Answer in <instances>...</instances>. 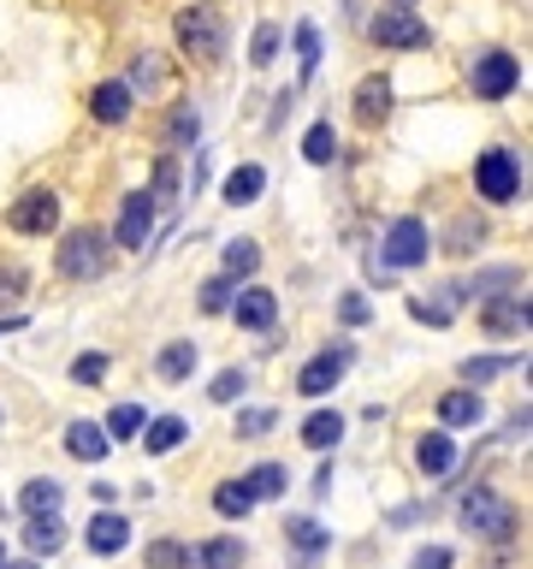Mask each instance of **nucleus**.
I'll return each mask as SVG.
<instances>
[{"label": "nucleus", "mask_w": 533, "mask_h": 569, "mask_svg": "<svg viewBox=\"0 0 533 569\" xmlns=\"http://www.w3.org/2000/svg\"><path fill=\"white\" fill-rule=\"evenodd\" d=\"M60 499H66V492H60V480H30V487L18 492V504L30 516H48V510H60Z\"/></svg>", "instance_id": "nucleus-27"}, {"label": "nucleus", "mask_w": 533, "mask_h": 569, "mask_svg": "<svg viewBox=\"0 0 533 569\" xmlns=\"http://www.w3.org/2000/svg\"><path fill=\"white\" fill-rule=\"evenodd\" d=\"M184 415H160V422H148V457H167L172 445H184Z\"/></svg>", "instance_id": "nucleus-22"}, {"label": "nucleus", "mask_w": 533, "mask_h": 569, "mask_svg": "<svg viewBox=\"0 0 533 569\" xmlns=\"http://www.w3.org/2000/svg\"><path fill=\"white\" fill-rule=\"evenodd\" d=\"M244 386H249V374L244 368H232V374H220V379H213V403H232V398H244Z\"/></svg>", "instance_id": "nucleus-38"}, {"label": "nucleus", "mask_w": 533, "mask_h": 569, "mask_svg": "<svg viewBox=\"0 0 533 569\" xmlns=\"http://www.w3.org/2000/svg\"><path fill=\"white\" fill-rule=\"evenodd\" d=\"M190 368H196V345H190V338H178V345H167V350L155 357V374H160V379H184Z\"/></svg>", "instance_id": "nucleus-25"}, {"label": "nucleus", "mask_w": 533, "mask_h": 569, "mask_svg": "<svg viewBox=\"0 0 533 569\" xmlns=\"http://www.w3.org/2000/svg\"><path fill=\"white\" fill-rule=\"evenodd\" d=\"M427 261V225L421 220H398L379 244V268H421Z\"/></svg>", "instance_id": "nucleus-6"}, {"label": "nucleus", "mask_w": 533, "mask_h": 569, "mask_svg": "<svg viewBox=\"0 0 533 569\" xmlns=\"http://www.w3.org/2000/svg\"><path fill=\"white\" fill-rule=\"evenodd\" d=\"M410 569H451V552H444V546H427V552H415Z\"/></svg>", "instance_id": "nucleus-42"}, {"label": "nucleus", "mask_w": 533, "mask_h": 569, "mask_svg": "<svg viewBox=\"0 0 533 569\" xmlns=\"http://www.w3.org/2000/svg\"><path fill=\"white\" fill-rule=\"evenodd\" d=\"M172 137L178 143H190V137H196V113H172Z\"/></svg>", "instance_id": "nucleus-46"}, {"label": "nucleus", "mask_w": 533, "mask_h": 569, "mask_svg": "<svg viewBox=\"0 0 533 569\" xmlns=\"http://www.w3.org/2000/svg\"><path fill=\"white\" fill-rule=\"evenodd\" d=\"M24 285H30V280H24V273H18V268H0V302H12V297H24Z\"/></svg>", "instance_id": "nucleus-41"}, {"label": "nucleus", "mask_w": 533, "mask_h": 569, "mask_svg": "<svg viewBox=\"0 0 533 569\" xmlns=\"http://www.w3.org/2000/svg\"><path fill=\"white\" fill-rule=\"evenodd\" d=\"M439 422L444 427H480V422H486V403H480V391H444V398H439Z\"/></svg>", "instance_id": "nucleus-13"}, {"label": "nucleus", "mask_w": 533, "mask_h": 569, "mask_svg": "<svg viewBox=\"0 0 533 569\" xmlns=\"http://www.w3.org/2000/svg\"><path fill=\"white\" fill-rule=\"evenodd\" d=\"M172 30H178V48H184L190 60H220L225 30H220V12L213 7H184Z\"/></svg>", "instance_id": "nucleus-2"}, {"label": "nucleus", "mask_w": 533, "mask_h": 569, "mask_svg": "<svg viewBox=\"0 0 533 569\" xmlns=\"http://www.w3.org/2000/svg\"><path fill=\"white\" fill-rule=\"evenodd\" d=\"M510 522L516 516H510V504H504L498 492L480 487V492H468L463 499V528L468 534H510Z\"/></svg>", "instance_id": "nucleus-7"}, {"label": "nucleus", "mask_w": 533, "mask_h": 569, "mask_svg": "<svg viewBox=\"0 0 533 569\" xmlns=\"http://www.w3.org/2000/svg\"><path fill=\"white\" fill-rule=\"evenodd\" d=\"M125 540H131V522L113 510H101L95 522H89V552H101V558H113V552H125Z\"/></svg>", "instance_id": "nucleus-16"}, {"label": "nucleus", "mask_w": 533, "mask_h": 569, "mask_svg": "<svg viewBox=\"0 0 533 569\" xmlns=\"http://www.w3.org/2000/svg\"><path fill=\"white\" fill-rule=\"evenodd\" d=\"M6 569H42V564H6Z\"/></svg>", "instance_id": "nucleus-47"}, {"label": "nucleus", "mask_w": 533, "mask_h": 569, "mask_svg": "<svg viewBox=\"0 0 533 569\" xmlns=\"http://www.w3.org/2000/svg\"><path fill=\"white\" fill-rule=\"evenodd\" d=\"M261 190H266V172L261 167H237L232 179H225V202H232V208H249Z\"/></svg>", "instance_id": "nucleus-21"}, {"label": "nucleus", "mask_w": 533, "mask_h": 569, "mask_svg": "<svg viewBox=\"0 0 533 569\" xmlns=\"http://www.w3.org/2000/svg\"><path fill=\"white\" fill-rule=\"evenodd\" d=\"M474 184L486 202H516V190H522V172H516V155L510 148H486L474 167Z\"/></svg>", "instance_id": "nucleus-4"}, {"label": "nucleus", "mask_w": 533, "mask_h": 569, "mask_svg": "<svg viewBox=\"0 0 533 569\" xmlns=\"http://www.w3.org/2000/svg\"><path fill=\"white\" fill-rule=\"evenodd\" d=\"M0 569H6V546H0Z\"/></svg>", "instance_id": "nucleus-48"}, {"label": "nucleus", "mask_w": 533, "mask_h": 569, "mask_svg": "<svg viewBox=\"0 0 533 569\" xmlns=\"http://www.w3.org/2000/svg\"><path fill=\"white\" fill-rule=\"evenodd\" d=\"M504 368H516V362H504V357H468L463 362V379H468V391H474V386H486V379L504 374Z\"/></svg>", "instance_id": "nucleus-32"}, {"label": "nucleus", "mask_w": 533, "mask_h": 569, "mask_svg": "<svg viewBox=\"0 0 533 569\" xmlns=\"http://www.w3.org/2000/svg\"><path fill=\"white\" fill-rule=\"evenodd\" d=\"M148 564H155V569H178V564H190V552L178 546V540H155V546H148Z\"/></svg>", "instance_id": "nucleus-36"}, {"label": "nucleus", "mask_w": 533, "mask_h": 569, "mask_svg": "<svg viewBox=\"0 0 533 569\" xmlns=\"http://www.w3.org/2000/svg\"><path fill=\"white\" fill-rule=\"evenodd\" d=\"M297 60H302V78H314V66H321V30L314 24H297Z\"/></svg>", "instance_id": "nucleus-33"}, {"label": "nucleus", "mask_w": 533, "mask_h": 569, "mask_svg": "<svg viewBox=\"0 0 533 569\" xmlns=\"http://www.w3.org/2000/svg\"><path fill=\"white\" fill-rule=\"evenodd\" d=\"M398 7H410V0H398Z\"/></svg>", "instance_id": "nucleus-49"}, {"label": "nucleus", "mask_w": 533, "mask_h": 569, "mask_svg": "<svg viewBox=\"0 0 533 569\" xmlns=\"http://www.w3.org/2000/svg\"><path fill=\"white\" fill-rule=\"evenodd\" d=\"M338 439H344V415H333V410H314L309 422H302V445L326 451V445H338Z\"/></svg>", "instance_id": "nucleus-19"}, {"label": "nucleus", "mask_w": 533, "mask_h": 569, "mask_svg": "<svg viewBox=\"0 0 533 569\" xmlns=\"http://www.w3.org/2000/svg\"><path fill=\"white\" fill-rule=\"evenodd\" d=\"M6 225H12V232H24V237L54 232V225H60V196H54V190H24V196L12 202Z\"/></svg>", "instance_id": "nucleus-3"}, {"label": "nucleus", "mask_w": 533, "mask_h": 569, "mask_svg": "<svg viewBox=\"0 0 533 569\" xmlns=\"http://www.w3.org/2000/svg\"><path fill=\"white\" fill-rule=\"evenodd\" d=\"M155 190H160V196H172V190H178V160H160V167H155Z\"/></svg>", "instance_id": "nucleus-44"}, {"label": "nucleus", "mask_w": 533, "mask_h": 569, "mask_svg": "<svg viewBox=\"0 0 533 569\" xmlns=\"http://www.w3.org/2000/svg\"><path fill=\"white\" fill-rule=\"evenodd\" d=\"M261 268V249L249 244V237H237V244H225V280H244V273H256Z\"/></svg>", "instance_id": "nucleus-28"}, {"label": "nucleus", "mask_w": 533, "mask_h": 569, "mask_svg": "<svg viewBox=\"0 0 533 569\" xmlns=\"http://www.w3.org/2000/svg\"><path fill=\"white\" fill-rule=\"evenodd\" d=\"M225 302H232V280H213V285H202V309H208V314H220Z\"/></svg>", "instance_id": "nucleus-39"}, {"label": "nucleus", "mask_w": 533, "mask_h": 569, "mask_svg": "<svg viewBox=\"0 0 533 569\" xmlns=\"http://www.w3.org/2000/svg\"><path fill=\"white\" fill-rule=\"evenodd\" d=\"M415 469H421L427 480H444L456 469V445L451 434H421V445H415Z\"/></svg>", "instance_id": "nucleus-12"}, {"label": "nucleus", "mask_w": 533, "mask_h": 569, "mask_svg": "<svg viewBox=\"0 0 533 569\" xmlns=\"http://www.w3.org/2000/svg\"><path fill=\"white\" fill-rule=\"evenodd\" d=\"M249 504H256L249 480H220V487H213V510L220 516H249Z\"/></svg>", "instance_id": "nucleus-24"}, {"label": "nucleus", "mask_w": 533, "mask_h": 569, "mask_svg": "<svg viewBox=\"0 0 533 569\" xmlns=\"http://www.w3.org/2000/svg\"><path fill=\"white\" fill-rule=\"evenodd\" d=\"M266 427H273V410H249L244 422H237V434H244V439H261Z\"/></svg>", "instance_id": "nucleus-40"}, {"label": "nucleus", "mask_w": 533, "mask_h": 569, "mask_svg": "<svg viewBox=\"0 0 533 569\" xmlns=\"http://www.w3.org/2000/svg\"><path fill=\"white\" fill-rule=\"evenodd\" d=\"M302 155H309L314 160V167H326V160H333L338 155V131H333V125H309V137H302Z\"/></svg>", "instance_id": "nucleus-29"}, {"label": "nucleus", "mask_w": 533, "mask_h": 569, "mask_svg": "<svg viewBox=\"0 0 533 569\" xmlns=\"http://www.w3.org/2000/svg\"><path fill=\"white\" fill-rule=\"evenodd\" d=\"M136 83H143V90H160V60H136Z\"/></svg>", "instance_id": "nucleus-43"}, {"label": "nucleus", "mask_w": 533, "mask_h": 569, "mask_svg": "<svg viewBox=\"0 0 533 569\" xmlns=\"http://www.w3.org/2000/svg\"><path fill=\"white\" fill-rule=\"evenodd\" d=\"M66 445H72V457H83V463H101V457H107V434H101L95 422H72V427H66Z\"/></svg>", "instance_id": "nucleus-18"}, {"label": "nucleus", "mask_w": 533, "mask_h": 569, "mask_svg": "<svg viewBox=\"0 0 533 569\" xmlns=\"http://www.w3.org/2000/svg\"><path fill=\"white\" fill-rule=\"evenodd\" d=\"M344 362H350V350H321V357H314L309 368L297 374V391H302V398H321V391H333L338 379H344Z\"/></svg>", "instance_id": "nucleus-10"}, {"label": "nucleus", "mask_w": 533, "mask_h": 569, "mask_svg": "<svg viewBox=\"0 0 533 569\" xmlns=\"http://www.w3.org/2000/svg\"><path fill=\"white\" fill-rule=\"evenodd\" d=\"M386 113H391V78H362L355 83V119L379 125Z\"/></svg>", "instance_id": "nucleus-15"}, {"label": "nucleus", "mask_w": 533, "mask_h": 569, "mask_svg": "<svg viewBox=\"0 0 533 569\" xmlns=\"http://www.w3.org/2000/svg\"><path fill=\"white\" fill-rule=\"evenodd\" d=\"M24 540H30V552H36V558H54V552L66 546V522H60L54 510H48V516H30Z\"/></svg>", "instance_id": "nucleus-17"}, {"label": "nucleus", "mask_w": 533, "mask_h": 569, "mask_svg": "<svg viewBox=\"0 0 533 569\" xmlns=\"http://www.w3.org/2000/svg\"><path fill=\"white\" fill-rule=\"evenodd\" d=\"M285 534L297 540L302 552H326V540H333V534H326L321 522H309V516H290V522H285Z\"/></svg>", "instance_id": "nucleus-30"}, {"label": "nucleus", "mask_w": 533, "mask_h": 569, "mask_svg": "<svg viewBox=\"0 0 533 569\" xmlns=\"http://www.w3.org/2000/svg\"><path fill=\"white\" fill-rule=\"evenodd\" d=\"M148 225H155V196H143V190H131L119 208V244L125 249H143L148 244Z\"/></svg>", "instance_id": "nucleus-9"}, {"label": "nucleus", "mask_w": 533, "mask_h": 569, "mask_svg": "<svg viewBox=\"0 0 533 569\" xmlns=\"http://www.w3.org/2000/svg\"><path fill=\"white\" fill-rule=\"evenodd\" d=\"M244 558H249L244 540H208L196 552V569H244Z\"/></svg>", "instance_id": "nucleus-20"}, {"label": "nucleus", "mask_w": 533, "mask_h": 569, "mask_svg": "<svg viewBox=\"0 0 533 569\" xmlns=\"http://www.w3.org/2000/svg\"><path fill=\"white\" fill-rule=\"evenodd\" d=\"M72 379H78V386H101V379H107V357H101V350H83V357L72 362Z\"/></svg>", "instance_id": "nucleus-34"}, {"label": "nucleus", "mask_w": 533, "mask_h": 569, "mask_svg": "<svg viewBox=\"0 0 533 569\" xmlns=\"http://www.w3.org/2000/svg\"><path fill=\"white\" fill-rule=\"evenodd\" d=\"M486 333H528V297L522 302H486Z\"/></svg>", "instance_id": "nucleus-23"}, {"label": "nucleus", "mask_w": 533, "mask_h": 569, "mask_svg": "<svg viewBox=\"0 0 533 569\" xmlns=\"http://www.w3.org/2000/svg\"><path fill=\"white\" fill-rule=\"evenodd\" d=\"M338 314H344L350 326H367V302L362 297H344V302H338Z\"/></svg>", "instance_id": "nucleus-45"}, {"label": "nucleus", "mask_w": 533, "mask_h": 569, "mask_svg": "<svg viewBox=\"0 0 533 569\" xmlns=\"http://www.w3.org/2000/svg\"><path fill=\"white\" fill-rule=\"evenodd\" d=\"M249 492H256V499H278V492H285V463H261V469L249 475Z\"/></svg>", "instance_id": "nucleus-31"}, {"label": "nucleus", "mask_w": 533, "mask_h": 569, "mask_svg": "<svg viewBox=\"0 0 533 569\" xmlns=\"http://www.w3.org/2000/svg\"><path fill=\"white\" fill-rule=\"evenodd\" d=\"M232 321L249 326V333H266L278 321V297L273 290H244V297H232Z\"/></svg>", "instance_id": "nucleus-11"}, {"label": "nucleus", "mask_w": 533, "mask_h": 569, "mask_svg": "<svg viewBox=\"0 0 533 569\" xmlns=\"http://www.w3.org/2000/svg\"><path fill=\"white\" fill-rule=\"evenodd\" d=\"M60 273L66 280H95V273H107V237L95 232V225H78V232L60 237Z\"/></svg>", "instance_id": "nucleus-1"}, {"label": "nucleus", "mask_w": 533, "mask_h": 569, "mask_svg": "<svg viewBox=\"0 0 533 569\" xmlns=\"http://www.w3.org/2000/svg\"><path fill=\"white\" fill-rule=\"evenodd\" d=\"M480 237H486V220H456V232H451V249H456V256H468V249H474Z\"/></svg>", "instance_id": "nucleus-37"}, {"label": "nucleus", "mask_w": 533, "mask_h": 569, "mask_svg": "<svg viewBox=\"0 0 533 569\" xmlns=\"http://www.w3.org/2000/svg\"><path fill=\"white\" fill-rule=\"evenodd\" d=\"M367 36H374L379 48H427V24L415 18L410 7H386V12H374Z\"/></svg>", "instance_id": "nucleus-5"}, {"label": "nucleus", "mask_w": 533, "mask_h": 569, "mask_svg": "<svg viewBox=\"0 0 533 569\" xmlns=\"http://www.w3.org/2000/svg\"><path fill=\"white\" fill-rule=\"evenodd\" d=\"M143 422H148L143 403H119V410L107 415V427H101V434H107V439H136V434H143Z\"/></svg>", "instance_id": "nucleus-26"}, {"label": "nucleus", "mask_w": 533, "mask_h": 569, "mask_svg": "<svg viewBox=\"0 0 533 569\" xmlns=\"http://www.w3.org/2000/svg\"><path fill=\"white\" fill-rule=\"evenodd\" d=\"M249 60H256V66H273V60H278V24H261V30H256Z\"/></svg>", "instance_id": "nucleus-35"}, {"label": "nucleus", "mask_w": 533, "mask_h": 569, "mask_svg": "<svg viewBox=\"0 0 533 569\" xmlns=\"http://www.w3.org/2000/svg\"><path fill=\"white\" fill-rule=\"evenodd\" d=\"M468 78H474V95L504 101V95L516 90V78H522V72H516V60L504 54V48H492V54H480V60H474V72H468Z\"/></svg>", "instance_id": "nucleus-8"}, {"label": "nucleus", "mask_w": 533, "mask_h": 569, "mask_svg": "<svg viewBox=\"0 0 533 569\" xmlns=\"http://www.w3.org/2000/svg\"><path fill=\"white\" fill-rule=\"evenodd\" d=\"M89 113H95L101 125H125V119H131V83H95Z\"/></svg>", "instance_id": "nucleus-14"}]
</instances>
